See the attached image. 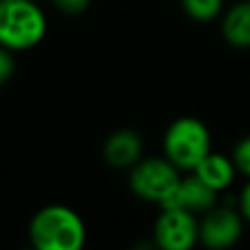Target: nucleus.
Returning a JSON list of instances; mask_svg holds the SVG:
<instances>
[{
	"label": "nucleus",
	"instance_id": "1",
	"mask_svg": "<svg viewBox=\"0 0 250 250\" xmlns=\"http://www.w3.org/2000/svg\"><path fill=\"white\" fill-rule=\"evenodd\" d=\"M27 236L37 250H82L86 225L74 209L53 203L41 207L31 217Z\"/></svg>",
	"mask_w": 250,
	"mask_h": 250
},
{
	"label": "nucleus",
	"instance_id": "2",
	"mask_svg": "<svg viewBox=\"0 0 250 250\" xmlns=\"http://www.w3.org/2000/svg\"><path fill=\"white\" fill-rule=\"evenodd\" d=\"M47 33V18L35 0H0V45L12 53L37 47Z\"/></svg>",
	"mask_w": 250,
	"mask_h": 250
},
{
	"label": "nucleus",
	"instance_id": "3",
	"mask_svg": "<svg viewBox=\"0 0 250 250\" xmlns=\"http://www.w3.org/2000/svg\"><path fill=\"white\" fill-rule=\"evenodd\" d=\"M162 152L178 170H193L211 152V133L197 117H178L164 131Z\"/></svg>",
	"mask_w": 250,
	"mask_h": 250
},
{
	"label": "nucleus",
	"instance_id": "4",
	"mask_svg": "<svg viewBox=\"0 0 250 250\" xmlns=\"http://www.w3.org/2000/svg\"><path fill=\"white\" fill-rule=\"evenodd\" d=\"M180 170L166 156H146L129 168L131 191L150 203L162 205L180 184Z\"/></svg>",
	"mask_w": 250,
	"mask_h": 250
},
{
	"label": "nucleus",
	"instance_id": "5",
	"mask_svg": "<svg viewBox=\"0 0 250 250\" xmlns=\"http://www.w3.org/2000/svg\"><path fill=\"white\" fill-rule=\"evenodd\" d=\"M154 246L162 250H189L199 242L195 213L180 207H162L152 227Z\"/></svg>",
	"mask_w": 250,
	"mask_h": 250
},
{
	"label": "nucleus",
	"instance_id": "6",
	"mask_svg": "<svg viewBox=\"0 0 250 250\" xmlns=\"http://www.w3.org/2000/svg\"><path fill=\"white\" fill-rule=\"evenodd\" d=\"M244 229V219L234 207H211L199 221V242L211 250L234 246Z\"/></svg>",
	"mask_w": 250,
	"mask_h": 250
},
{
	"label": "nucleus",
	"instance_id": "7",
	"mask_svg": "<svg viewBox=\"0 0 250 250\" xmlns=\"http://www.w3.org/2000/svg\"><path fill=\"white\" fill-rule=\"evenodd\" d=\"M217 203V191L209 188L203 180H199L195 174L180 178V184L176 186L174 193L160 205V207H180L191 213H205Z\"/></svg>",
	"mask_w": 250,
	"mask_h": 250
},
{
	"label": "nucleus",
	"instance_id": "8",
	"mask_svg": "<svg viewBox=\"0 0 250 250\" xmlns=\"http://www.w3.org/2000/svg\"><path fill=\"white\" fill-rule=\"evenodd\" d=\"M104 160L119 170L131 168L137 160L143 158V137L129 127L117 129L107 135L102 146Z\"/></svg>",
	"mask_w": 250,
	"mask_h": 250
},
{
	"label": "nucleus",
	"instance_id": "9",
	"mask_svg": "<svg viewBox=\"0 0 250 250\" xmlns=\"http://www.w3.org/2000/svg\"><path fill=\"white\" fill-rule=\"evenodd\" d=\"M221 33L230 47L250 49V0H240L223 14Z\"/></svg>",
	"mask_w": 250,
	"mask_h": 250
},
{
	"label": "nucleus",
	"instance_id": "10",
	"mask_svg": "<svg viewBox=\"0 0 250 250\" xmlns=\"http://www.w3.org/2000/svg\"><path fill=\"white\" fill-rule=\"evenodd\" d=\"M199 180H203L209 188H213L217 193L227 189L236 176V168L232 158L221 154V152H209L193 170H191Z\"/></svg>",
	"mask_w": 250,
	"mask_h": 250
},
{
	"label": "nucleus",
	"instance_id": "11",
	"mask_svg": "<svg viewBox=\"0 0 250 250\" xmlns=\"http://www.w3.org/2000/svg\"><path fill=\"white\" fill-rule=\"evenodd\" d=\"M180 4L188 18L199 23H207L223 14L225 0H180Z\"/></svg>",
	"mask_w": 250,
	"mask_h": 250
},
{
	"label": "nucleus",
	"instance_id": "12",
	"mask_svg": "<svg viewBox=\"0 0 250 250\" xmlns=\"http://www.w3.org/2000/svg\"><path fill=\"white\" fill-rule=\"evenodd\" d=\"M232 162H234V168L236 172L244 174L248 180H250V135L242 137L234 148H232Z\"/></svg>",
	"mask_w": 250,
	"mask_h": 250
},
{
	"label": "nucleus",
	"instance_id": "13",
	"mask_svg": "<svg viewBox=\"0 0 250 250\" xmlns=\"http://www.w3.org/2000/svg\"><path fill=\"white\" fill-rule=\"evenodd\" d=\"M92 0H53L55 8L66 16H80L88 10Z\"/></svg>",
	"mask_w": 250,
	"mask_h": 250
},
{
	"label": "nucleus",
	"instance_id": "14",
	"mask_svg": "<svg viewBox=\"0 0 250 250\" xmlns=\"http://www.w3.org/2000/svg\"><path fill=\"white\" fill-rule=\"evenodd\" d=\"M14 70H16L14 53H12V51H8V49H4V47L0 45V86H2V84H6V82L12 78Z\"/></svg>",
	"mask_w": 250,
	"mask_h": 250
},
{
	"label": "nucleus",
	"instance_id": "15",
	"mask_svg": "<svg viewBox=\"0 0 250 250\" xmlns=\"http://www.w3.org/2000/svg\"><path fill=\"white\" fill-rule=\"evenodd\" d=\"M238 213L244 219V223H250V180L244 184V188L240 189L238 195Z\"/></svg>",
	"mask_w": 250,
	"mask_h": 250
}]
</instances>
